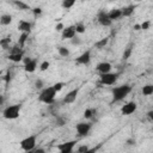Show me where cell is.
<instances>
[{"label":"cell","instance_id":"d6986e66","mask_svg":"<svg viewBox=\"0 0 153 153\" xmlns=\"http://www.w3.org/2000/svg\"><path fill=\"white\" fill-rule=\"evenodd\" d=\"M23 57H24V51L18 53V54H10V55L7 56V59H8L10 61H12V62H22Z\"/></svg>","mask_w":153,"mask_h":153},{"label":"cell","instance_id":"484cf974","mask_svg":"<svg viewBox=\"0 0 153 153\" xmlns=\"http://www.w3.org/2000/svg\"><path fill=\"white\" fill-rule=\"evenodd\" d=\"M142 94L143 96H151L152 93H153V85H151V84H147V85H145L143 87H142Z\"/></svg>","mask_w":153,"mask_h":153},{"label":"cell","instance_id":"e575fe53","mask_svg":"<svg viewBox=\"0 0 153 153\" xmlns=\"http://www.w3.org/2000/svg\"><path fill=\"white\" fill-rule=\"evenodd\" d=\"M22 51H23V48H22V47H19V45L17 44V45H14L13 48H11L10 54H18V53H22Z\"/></svg>","mask_w":153,"mask_h":153},{"label":"cell","instance_id":"5b68a950","mask_svg":"<svg viewBox=\"0 0 153 153\" xmlns=\"http://www.w3.org/2000/svg\"><path fill=\"white\" fill-rule=\"evenodd\" d=\"M36 143H37V136L30 135L20 141V148L25 152H32L33 148L36 147Z\"/></svg>","mask_w":153,"mask_h":153},{"label":"cell","instance_id":"d4e9b609","mask_svg":"<svg viewBox=\"0 0 153 153\" xmlns=\"http://www.w3.org/2000/svg\"><path fill=\"white\" fill-rule=\"evenodd\" d=\"M108 42H109V38L108 37H104V38H100L99 41H97L96 43H94V47L97 48V49H103L106 44H108Z\"/></svg>","mask_w":153,"mask_h":153},{"label":"cell","instance_id":"4dcf8cb0","mask_svg":"<svg viewBox=\"0 0 153 153\" xmlns=\"http://www.w3.org/2000/svg\"><path fill=\"white\" fill-rule=\"evenodd\" d=\"M65 124H66V118L62 116H57L56 121H55V126L56 127H63Z\"/></svg>","mask_w":153,"mask_h":153},{"label":"cell","instance_id":"f1b7e54d","mask_svg":"<svg viewBox=\"0 0 153 153\" xmlns=\"http://www.w3.org/2000/svg\"><path fill=\"white\" fill-rule=\"evenodd\" d=\"M94 114H96V110H94V109L87 108V109L84 111V118H86V120H91V118L93 117Z\"/></svg>","mask_w":153,"mask_h":153},{"label":"cell","instance_id":"4316f807","mask_svg":"<svg viewBox=\"0 0 153 153\" xmlns=\"http://www.w3.org/2000/svg\"><path fill=\"white\" fill-rule=\"evenodd\" d=\"M74 27H75V32H76V33H84V32L86 31V26H85V24H84L82 22L76 23V24L74 25Z\"/></svg>","mask_w":153,"mask_h":153},{"label":"cell","instance_id":"52a82bcc","mask_svg":"<svg viewBox=\"0 0 153 153\" xmlns=\"http://www.w3.org/2000/svg\"><path fill=\"white\" fill-rule=\"evenodd\" d=\"M137 109V104L134 102V100H130L128 103H126L124 105H122L121 108V115L123 116H129L131 114H134Z\"/></svg>","mask_w":153,"mask_h":153},{"label":"cell","instance_id":"d590c367","mask_svg":"<svg viewBox=\"0 0 153 153\" xmlns=\"http://www.w3.org/2000/svg\"><path fill=\"white\" fill-rule=\"evenodd\" d=\"M76 152H78V153H87V152H88V146H87V145H81V146L78 147Z\"/></svg>","mask_w":153,"mask_h":153},{"label":"cell","instance_id":"7402d4cb","mask_svg":"<svg viewBox=\"0 0 153 153\" xmlns=\"http://www.w3.org/2000/svg\"><path fill=\"white\" fill-rule=\"evenodd\" d=\"M10 43H11V37L7 36V37H4L0 39V47L4 49V50H7L10 48Z\"/></svg>","mask_w":153,"mask_h":153},{"label":"cell","instance_id":"30bf717a","mask_svg":"<svg viewBox=\"0 0 153 153\" xmlns=\"http://www.w3.org/2000/svg\"><path fill=\"white\" fill-rule=\"evenodd\" d=\"M91 62V50H85L81 55H79L75 59V63L76 65H81V66H87Z\"/></svg>","mask_w":153,"mask_h":153},{"label":"cell","instance_id":"3957f363","mask_svg":"<svg viewBox=\"0 0 153 153\" xmlns=\"http://www.w3.org/2000/svg\"><path fill=\"white\" fill-rule=\"evenodd\" d=\"M20 110H22V105L20 104H12V105H8V106H6L4 109L2 116L6 120H16V118L19 117Z\"/></svg>","mask_w":153,"mask_h":153},{"label":"cell","instance_id":"6da1fadb","mask_svg":"<svg viewBox=\"0 0 153 153\" xmlns=\"http://www.w3.org/2000/svg\"><path fill=\"white\" fill-rule=\"evenodd\" d=\"M131 92V86L129 84H123L121 86H116L111 90V94H112V100L111 103H117L123 100L129 93Z\"/></svg>","mask_w":153,"mask_h":153},{"label":"cell","instance_id":"bcb514c9","mask_svg":"<svg viewBox=\"0 0 153 153\" xmlns=\"http://www.w3.org/2000/svg\"><path fill=\"white\" fill-rule=\"evenodd\" d=\"M4 102H5V97H4L2 94H0V105H2Z\"/></svg>","mask_w":153,"mask_h":153},{"label":"cell","instance_id":"f6af8a7d","mask_svg":"<svg viewBox=\"0 0 153 153\" xmlns=\"http://www.w3.org/2000/svg\"><path fill=\"white\" fill-rule=\"evenodd\" d=\"M31 59H32V57H23V60H22V61H23V62H24V65H25V63H27L29 61H31Z\"/></svg>","mask_w":153,"mask_h":153},{"label":"cell","instance_id":"8992f818","mask_svg":"<svg viewBox=\"0 0 153 153\" xmlns=\"http://www.w3.org/2000/svg\"><path fill=\"white\" fill-rule=\"evenodd\" d=\"M91 128H92V123H91V122H79V123L75 126L76 134H78L80 137L87 136L88 133L91 131Z\"/></svg>","mask_w":153,"mask_h":153},{"label":"cell","instance_id":"b9f144b4","mask_svg":"<svg viewBox=\"0 0 153 153\" xmlns=\"http://www.w3.org/2000/svg\"><path fill=\"white\" fill-rule=\"evenodd\" d=\"M126 143H127V145H129V146H134V145H135V139H133V137H129V139H127Z\"/></svg>","mask_w":153,"mask_h":153},{"label":"cell","instance_id":"5bb4252c","mask_svg":"<svg viewBox=\"0 0 153 153\" xmlns=\"http://www.w3.org/2000/svg\"><path fill=\"white\" fill-rule=\"evenodd\" d=\"M31 26H32L31 23L27 22V20H24V19L19 20V23H18V30H19L20 32H27V33H30Z\"/></svg>","mask_w":153,"mask_h":153},{"label":"cell","instance_id":"ffe728a7","mask_svg":"<svg viewBox=\"0 0 153 153\" xmlns=\"http://www.w3.org/2000/svg\"><path fill=\"white\" fill-rule=\"evenodd\" d=\"M13 5L17 8H19L20 11H27V10H30V6L27 4H25L24 1H22V0H13Z\"/></svg>","mask_w":153,"mask_h":153},{"label":"cell","instance_id":"836d02e7","mask_svg":"<svg viewBox=\"0 0 153 153\" xmlns=\"http://www.w3.org/2000/svg\"><path fill=\"white\" fill-rule=\"evenodd\" d=\"M31 11H32V14H33L35 18H37V17H39V16L42 14V8H41V7H35V8H32Z\"/></svg>","mask_w":153,"mask_h":153},{"label":"cell","instance_id":"44dd1931","mask_svg":"<svg viewBox=\"0 0 153 153\" xmlns=\"http://www.w3.org/2000/svg\"><path fill=\"white\" fill-rule=\"evenodd\" d=\"M12 23V16L11 14H2L0 16V25H10Z\"/></svg>","mask_w":153,"mask_h":153},{"label":"cell","instance_id":"7a4b0ae2","mask_svg":"<svg viewBox=\"0 0 153 153\" xmlns=\"http://www.w3.org/2000/svg\"><path fill=\"white\" fill-rule=\"evenodd\" d=\"M55 96H56V91L54 90L53 86H48V87H43L38 94V100L41 103L44 104H53L55 102Z\"/></svg>","mask_w":153,"mask_h":153},{"label":"cell","instance_id":"9a60e30c","mask_svg":"<svg viewBox=\"0 0 153 153\" xmlns=\"http://www.w3.org/2000/svg\"><path fill=\"white\" fill-rule=\"evenodd\" d=\"M36 68H37V59H31V61L24 65V71L26 73H33Z\"/></svg>","mask_w":153,"mask_h":153},{"label":"cell","instance_id":"4fadbf2b","mask_svg":"<svg viewBox=\"0 0 153 153\" xmlns=\"http://www.w3.org/2000/svg\"><path fill=\"white\" fill-rule=\"evenodd\" d=\"M111 63L110 62H106V61H103V62H99L97 66H96V71L100 74L103 73H108V72H111Z\"/></svg>","mask_w":153,"mask_h":153},{"label":"cell","instance_id":"9c48e42d","mask_svg":"<svg viewBox=\"0 0 153 153\" xmlns=\"http://www.w3.org/2000/svg\"><path fill=\"white\" fill-rule=\"evenodd\" d=\"M97 22L102 26H111V24H112V20L109 18L108 12H105V11H99L98 12V14H97Z\"/></svg>","mask_w":153,"mask_h":153},{"label":"cell","instance_id":"f35d334b","mask_svg":"<svg viewBox=\"0 0 153 153\" xmlns=\"http://www.w3.org/2000/svg\"><path fill=\"white\" fill-rule=\"evenodd\" d=\"M140 26H141V30H148L149 26H151V22L149 20H145L143 23L140 24Z\"/></svg>","mask_w":153,"mask_h":153},{"label":"cell","instance_id":"8fae6325","mask_svg":"<svg viewBox=\"0 0 153 153\" xmlns=\"http://www.w3.org/2000/svg\"><path fill=\"white\" fill-rule=\"evenodd\" d=\"M79 94V88H73L72 91H69L62 99V103L63 104H72L76 100V97Z\"/></svg>","mask_w":153,"mask_h":153},{"label":"cell","instance_id":"f546056e","mask_svg":"<svg viewBox=\"0 0 153 153\" xmlns=\"http://www.w3.org/2000/svg\"><path fill=\"white\" fill-rule=\"evenodd\" d=\"M71 43H72V45H81L82 44V39L80 38V37H78V36H73L72 38H71Z\"/></svg>","mask_w":153,"mask_h":153},{"label":"cell","instance_id":"ee69618b","mask_svg":"<svg viewBox=\"0 0 153 153\" xmlns=\"http://www.w3.org/2000/svg\"><path fill=\"white\" fill-rule=\"evenodd\" d=\"M133 29H134L135 31H140V30H141V26H140V24H134Z\"/></svg>","mask_w":153,"mask_h":153},{"label":"cell","instance_id":"277c9868","mask_svg":"<svg viewBox=\"0 0 153 153\" xmlns=\"http://www.w3.org/2000/svg\"><path fill=\"white\" fill-rule=\"evenodd\" d=\"M120 73L118 72H108V73H103L99 75V84L102 85H114L117 80H118Z\"/></svg>","mask_w":153,"mask_h":153},{"label":"cell","instance_id":"8d00e7d4","mask_svg":"<svg viewBox=\"0 0 153 153\" xmlns=\"http://www.w3.org/2000/svg\"><path fill=\"white\" fill-rule=\"evenodd\" d=\"M49 66H50L49 61H43V62L39 65V69H41L42 72H44V71H47V69L49 68Z\"/></svg>","mask_w":153,"mask_h":153},{"label":"cell","instance_id":"74e56055","mask_svg":"<svg viewBox=\"0 0 153 153\" xmlns=\"http://www.w3.org/2000/svg\"><path fill=\"white\" fill-rule=\"evenodd\" d=\"M11 79H12V73H11V72H10V69H8V71H7V73H6V75H5V78H4V80H5V85H6V86L10 84Z\"/></svg>","mask_w":153,"mask_h":153},{"label":"cell","instance_id":"2e32d148","mask_svg":"<svg viewBox=\"0 0 153 153\" xmlns=\"http://www.w3.org/2000/svg\"><path fill=\"white\" fill-rule=\"evenodd\" d=\"M133 50H134V43L130 42V43L124 48V51H123V54H122V60H123V61H127V60L131 56Z\"/></svg>","mask_w":153,"mask_h":153},{"label":"cell","instance_id":"7c38bea8","mask_svg":"<svg viewBox=\"0 0 153 153\" xmlns=\"http://www.w3.org/2000/svg\"><path fill=\"white\" fill-rule=\"evenodd\" d=\"M76 32H75V27L74 25H69L67 27H63L62 30V33H61V38L62 39H71L73 36H75Z\"/></svg>","mask_w":153,"mask_h":153},{"label":"cell","instance_id":"ac0fdd59","mask_svg":"<svg viewBox=\"0 0 153 153\" xmlns=\"http://www.w3.org/2000/svg\"><path fill=\"white\" fill-rule=\"evenodd\" d=\"M135 8H136V5H128V6H126V7H123V8H121V11H122V17H130L133 13H134V11H135Z\"/></svg>","mask_w":153,"mask_h":153},{"label":"cell","instance_id":"603a6c76","mask_svg":"<svg viewBox=\"0 0 153 153\" xmlns=\"http://www.w3.org/2000/svg\"><path fill=\"white\" fill-rule=\"evenodd\" d=\"M27 37H29V33H27V32H22L20 36H19V38H18V45L22 47V48H24Z\"/></svg>","mask_w":153,"mask_h":153},{"label":"cell","instance_id":"60d3db41","mask_svg":"<svg viewBox=\"0 0 153 153\" xmlns=\"http://www.w3.org/2000/svg\"><path fill=\"white\" fill-rule=\"evenodd\" d=\"M147 120H148L149 122H153V110H149V111L147 112Z\"/></svg>","mask_w":153,"mask_h":153},{"label":"cell","instance_id":"ab89813d","mask_svg":"<svg viewBox=\"0 0 153 153\" xmlns=\"http://www.w3.org/2000/svg\"><path fill=\"white\" fill-rule=\"evenodd\" d=\"M63 27H65V25H63V23H61V22H59V23L55 25V30H56V31H62Z\"/></svg>","mask_w":153,"mask_h":153},{"label":"cell","instance_id":"1f68e13d","mask_svg":"<svg viewBox=\"0 0 153 153\" xmlns=\"http://www.w3.org/2000/svg\"><path fill=\"white\" fill-rule=\"evenodd\" d=\"M63 86H65V82H62V81H59V82H55L54 85H53V87H54V90L56 91V93L57 92H60L62 88H63Z\"/></svg>","mask_w":153,"mask_h":153},{"label":"cell","instance_id":"83f0119b","mask_svg":"<svg viewBox=\"0 0 153 153\" xmlns=\"http://www.w3.org/2000/svg\"><path fill=\"white\" fill-rule=\"evenodd\" d=\"M75 2H76V0H62L61 6L63 8H66V10H69V8H72L74 6Z\"/></svg>","mask_w":153,"mask_h":153},{"label":"cell","instance_id":"cb8c5ba5","mask_svg":"<svg viewBox=\"0 0 153 153\" xmlns=\"http://www.w3.org/2000/svg\"><path fill=\"white\" fill-rule=\"evenodd\" d=\"M57 53H59V55L62 56V57H67V56H69V54H71L69 49H68L67 47H63V45L57 47Z\"/></svg>","mask_w":153,"mask_h":153},{"label":"cell","instance_id":"ba28073f","mask_svg":"<svg viewBox=\"0 0 153 153\" xmlns=\"http://www.w3.org/2000/svg\"><path fill=\"white\" fill-rule=\"evenodd\" d=\"M76 145V140H72V141H66L63 143H60L56 146L57 151H60L61 153H71L74 149V146Z\"/></svg>","mask_w":153,"mask_h":153},{"label":"cell","instance_id":"7bdbcfd3","mask_svg":"<svg viewBox=\"0 0 153 153\" xmlns=\"http://www.w3.org/2000/svg\"><path fill=\"white\" fill-rule=\"evenodd\" d=\"M32 152H36V153H44L45 149H44V148H36V147H35Z\"/></svg>","mask_w":153,"mask_h":153},{"label":"cell","instance_id":"d6a6232c","mask_svg":"<svg viewBox=\"0 0 153 153\" xmlns=\"http://www.w3.org/2000/svg\"><path fill=\"white\" fill-rule=\"evenodd\" d=\"M35 88L36 90H42L43 88V86H44V82H43V80L42 79H36V81H35Z\"/></svg>","mask_w":153,"mask_h":153},{"label":"cell","instance_id":"e0dca14e","mask_svg":"<svg viewBox=\"0 0 153 153\" xmlns=\"http://www.w3.org/2000/svg\"><path fill=\"white\" fill-rule=\"evenodd\" d=\"M108 16L114 22V20H117V19H120L122 17V11H121V8H112V10H110L108 12Z\"/></svg>","mask_w":153,"mask_h":153}]
</instances>
